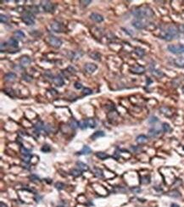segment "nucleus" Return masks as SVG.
<instances>
[{
	"mask_svg": "<svg viewBox=\"0 0 184 207\" xmlns=\"http://www.w3.org/2000/svg\"><path fill=\"white\" fill-rule=\"evenodd\" d=\"M132 14L138 19H144V18H152L155 16V13L149 7H140L137 8L132 10Z\"/></svg>",
	"mask_w": 184,
	"mask_h": 207,
	"instance_id": "f257e3e1",
	"label": "nucleus"
},
{
	"mask_svg": "<svg viewBox=\"0 0 184 207\" xmlns=\"http://www.w3.org/2000/svg\"><path fill=\"white\" fill-rule=\"evenodd\" d=\"M168 50L172 54H184V45L181 44H171L167 47Z\"/></svg>",
	"mask_w": 184,
	"mask_h": 207,
	"instance_id": "f03ea898",
	"label": "nucleus"
},
{
	"mask_svg": "<svg viewBox=\"0 0 184 207\" xmlns=\"http://www.w3.org/2000/svg\"><path fill=\"white\" fill-rule=\"evenodd\" d=\"M48 42L49 44L51 45V46H53V48H59V47H61L62 45V41L59 39V38H56V36H50L48 38Z\"/></svg>",
	"mask_w": 184,
	"mask_h": 207,
	"instance_id": "7ed1b4c3",
	"label": "nucleus"
},
{
	"mask_svg": "<svg viewBox=\"0 0 184 207\" xmlns=\"http://www.w3.org/2000/svg\"><path fill=\"white\" fill-rule=\"evenodd\" d=\"M22 21L27 26H32L35 24V17L31 13L27 12L22 16Z\"/></svg>",
	"mask_w": 184,
	"mask_h": 207,
	"instance_id": "20e7f679",
	"label": "nucleus"
},
{
	"mask_svg": "<svg viewBox=\"0 0 184 207\" xmlns=\"http://www.w3.org/2000/svg\"><path fill=\"white\" fill-rule=\"evenodd\" d=\"M166 32H167V33L169 34V35L171 36V38H172V39H174V38H177V36H178V29L176 27V26H170L166 30Z\"/></svg>",
	"mask_w": 184,
	"mask_h": 207,
	"instance_id": "39448f33",
	"label": "nucleus"
},
{
	"mask_svg": "<svg viewBox=\"0 0 184 207\" xmlns=\"http://www.w3.org/2000/svg\"><path fill=\"white\" fill-rule=\"evenodd\" d=\"M42 7L46 12H53L54 10V5L50 1H42Z\"/></svg>",
	"mask_w": 184,
	"mask_h": 207,
	"instance_id": "423d86ee",
	"label": "nucleus"
},
{
	"mask_svg": "<svg viewBox=\"0 0 184 207\" xmlns=\"http://www.w3.org/2000/svg\"><path fill=\"white\" fill-rule=\"evenodd\" d=\"M130 70L132 73H134V74L140 75V74H143L145 72V68L141 66H134L130 68Z\"/></svg>",
	"mask_w": 184,
	"mask_h": 207,
	"instance_id": "0eeeda50",
	"label": "nucleus"
},
{
	"mask_svg": "<svg viewBox=\"0 0 184 207\" xmlns=\"http://www.w3.org/2000/svg\"><path fill=\"white\" fill-rule=\"evenodd\" d=\"M97 68H98L97 64H93V63H87V64H85V66H84L85 70H86L87 73H90V74H92V73H93L95 72V70H97Z\"/></svg>",
	"mask_w": 184,
	"mask_h": 207,
	"instance_id": "6e6552de",
	"label": "nucleus"
},
{
	"mask_svg": "<svg viewBox=\"0 0 184 207\" xmlns=\"http://www.w3.org/2000/svg\"><path fill=\"white\" fill-rule=\"evenodd\" d=\"M51 28L54 32H62V26L58 21H53L51 23Z\"/></svg>",
	"mask_w": 184,
	"mask_h": 207,
	"instance_id": "1a4fd4ad",
	"label": "nucleus"
},
{
	"mask_svg": "<svg viewBox=\"0 0 184 207\" xmlns=\"http://www.w3.org/2000/svg\"><path fill=\"white\" fill-rule=\"evenodd\" d=\"M90 18L93 20L95 21V22H98V23H100L104 20V17H103L101 14H98V13H93V14H91Z\"/></svg>",
	"mask_w": 184,
	"mask_h": 207,
	"instance_id": "9d476101",
	"label": "nucleus"
},
{
	"mask_svg": "<svg viewBox=\"0 0 184 207\" xmlns=\"http://www.w3.org/2000/svg\"><path fill=\"white\" fill-rule=\"evenodd\" d=\"M53 83H54L55 85H56L57 87H59V88L62 87V86L64 85V83H65V82H64L63 78H62L60 76H54L53 78Z\"/></svg>",
	"mask_w": 184,
	"mask_h": 207,
	"instance_id": "9b49d317",
	"label": "nucleus"
},
{
	"mask_svg": "<svg viewBox=\"0 0 184 207\" xmlns=\"http://www.w3.org/2000/svg\"><path fill=\"white\" fill-rule=\"evenodd\" d=\"M91 152H92V150L90 148V147L87 146V145H84L83 146V148H82V150H80V151L77 153V154L78 155L89 154H91Z\"/></svg>",
	"mask_w": 184,
	"mask_h": 207,
	"instance_id": "f8f14e48",
	"label": "nucleus"
},
{
	"mask_svg": "<svg viewBox=\"0 0 184 207\" xmlns=\"http://www.w3.org/2000/svg\"><path fill=\"white\" fill-rule=\"evenodd\" d=\"M16 78V75L14 72H8L4 76V80L6 82H13Z\"/></svg>",
	"mask_w": 184,
	"mask_h": 207,
	"instance_id": "ddd939ff",
	"label": "nucleus"
},
{
	"mask_svg": "<svg viewBox=\"0 0 184 207\" xmlns=\"http://www.w3.org/2000/svg\"><path fill=\"white\" fill-rule=\"evenodd\" d=\"M132 26H133L135 28H137V29H143V28L145 27L144 23L140 20H137L132 21Z\"/></svg>",
	"mask_w": 184,
	"mask_h": 207,
	"instance_id": "4468645a",
	"label": "nucleus"
},
{
	"mask_svg": "<svg viewBox=\"0 0 184 207\" xmlns=\"http://www.w3.org/2000/svg\"><path fill=\"white\" fill-rule=\"evenodd\" d=\"M20 64H21V66H28V64H30V63L31 62V60L28 57V56H22V57L20 58Z\"/></svg>",
	"mask_w": 184,
	"mask_h": 207,
	"instance_id": "2eb2a0df",
	"label": "nucleus"
},
{
	"mask_svg": "<svg viewBox=\"0 0 184 207\" xmlns=\"http://www.w3.org/2000/svg\"><path fill=\"white\" fill-rule=\"evenodd\" d=\"M76 166H77L78 169L81 170L82 172H84V171H88L89 170V167L87 165V164L82 162V161H77L76 162Z\"/></svg>",
	"mask_w": 184,
	"mask_h": 207,
	"instance_id": "dca6fc26",
	"label": "nucleus"
},
{
	"mask_svg": "<svg viewBox=\"0 0 184 207\" xmlns=\"http://www.w3.org/2000/svg\"><path fill=\"white\" fill-rule=\"evenodd\" d=\"M104 136H105V134H104V132L103 131H97L91 136V139L92 140H96V139L99 138L104 137Z\"/></svg>",
	"mask_w": 184,
	"mask_h": 207,
	"instance_id": "f3484780",
	"label": "nucleus"
},
{
	"mask_svg": "<svg viewBox=\"0 0 184 207\" xmlns=\"http://www.w3.org/2000/svg\"><path fill=\"white\" fill-rule=\"evenodd\" d=\"M8 44L9 45L10 47H12V48H18L19 46V42H18V40L16 39V38H9L8 41Z\"/></svg>",
	"mask_w": 184,
	"mask_h": 207,
	"instance_id": "a211bd4d",
	"label": "nucleus"
},
{
	"mask_svg": "<svg viewBox=\"0 0 184 207\" xmlns=\"http://www.w3.org/2000/svg\"><path fill=\"white\" fill-rule=\"evenodd\" d=\"M174 64L179 68H184V58H177L174 60Z\"/></svg>",
	"mask_w": 184,
	"mask_h": 207,
	"instance_id": "6ab92c4d",
	"label": "nucleus"
},
{
	"mask_svg": "<svg viewBox=\"0 0 184 207\" xmlns=\"http://www.w3.org/2000/svg\"><path fill=\"white\" fill-rule=\"evenodd\" d=\"M136 141H137V143L140 144H145L148 141V138L145 135H139V136H138V138H137Z\"/></svg>",
	"mask_w": 184,
	"mask_h": 207,
	"instance_id": "aec40b11",
	"label": "nucleus"
},
{
	"mask_svg": "<svg viewBox=\"0 0 184 207\" xmlns=\"http://www.w3.org/2000/svg\"><path fill=\"white\" fill-rule=\"evenodd\" d=\"M44 128V125H43V122H37V124L35 125V129H36V131H35V132H37L39 134V132H40V131L42 130V129H43Z\"/></svg>",
	"mask_w": 184,
	"mask_h": 207,
	"instance_id": "412c9836",
	"label": "nucleus"
},
{
	"mask_svg": "<svg viewBox=\"0 0 184 207\" xmlns=\"http://www.w3.org/2000/svg\"><path fill=\"white\" fill-rule=\"evenodd\" d=\"M96 156L98 157V158H99L100 160H104L110 158V155L108 154H106V153L104 152H98L96 153Z\"/></svg>",
	"mask_w": 184,
	"mask_h": 207,
	"instance_id": "4be33fe9",
	"label": "nucleus"
},
{
	"mask_svg": "<svg viewBox=\"0 0 184 207\" xmlns=\"http://www.w3.org/2000/svg\"><path fill=\"white\" fill-rule=\"evenodd\" d=\"M69 126L72 129H76L77 128H79V122L75 119H70L69 122Z\"/></svg>",
	"mask_w": 184,
	"mask_h": 207,
	"instance_id": "5701e85b",
	"label": "nucleus"
},
{
	"mask_svg": "<svg viewBox=\"0 0 184 207\" xmlns=\"http://www.w3.org/2000/svg\"><path fill=\"white\" fill-rule=\"evenodd\" d=\"M167 195L172 198H179L181 196L180 192H178L177 190H172L167 193Z\"/></svg>",
	"mask_w": 184,
	"mask_h": 207,
	"instance_id": "b1692460",
	"label": "nucleus"
},
{
	"mask_svg": "<svg viewBox=\"0 0 184 207\" xmlns=\"http://www.w3.org/2000/svg\"><path fill=\"white\" fill-rule=\"evenodd\" d=\"M160 132L159 130H156L155 128H152L149 131V136L151 138H155L156 136H158L160 134Z\"/></svg>",
	"mask_w": 184,
	"mask_h": 207,
	"instance_id": "393cba45",
	"label": "nucleus"
},
{
	"mask_svg": "<svg viewBox=\"0 0 184 207\" xmlns=\"http://www.w3.org/2000/svg\"><path fill=\"white\" fill-rule=\"evenodd\" d=\"M79 128L81 129H82V130H84V129H87L88 128V125H87V120H82L79 122Z\"/></svg>",
	"mask_w": 184,
	"mask_h": 207,
	"instance_id": "a878e982",
	"label": "nucleus"
},
{
	"mask_svg": "<svg viewBox=\"0 0 184 207\" xmlns=\"http://www.w3.org/2000/svg\"><path fill=\"white\" fill-rule=\"evenodd\" d=\"M162 130H163V132H172V129L168 123L164 122V123L162 124Z\"/></svg>",
	"mask_w": 184,
	"mask_h": 207,
	"instance_id": "bb28decb",
	"label": "nucleus"
},
{
	"mask_svg": "<svg viewBox=\"0 0 184 207\" xmlns=\"http://www.w3.org/2000/svg\"><path fill=\"white\" fill-rule=\"evenodd\" d=\"M82 171L79 169H72L71 171H70V174H71L72 176H75V178H77V176H80L82 175Z\"/></svg>",
	"mask_w": 184,
	"mask_h": 207,
	"instance_id": "cd10ccee",
	"label": "nucleus"
},
{
	"mask_svg": "<svg viewBox=\"0 0 184 207\" xmlns=\"http://www.w3.org/2000/svg\"><path fill=\"white\" fill-rule=\"evenodd\" d=\"M152 74H153L155 76L158 77V78H160V77H162L164 76V73L160 70H152Z\"/></svg>",
	"mask_w": 184,
	"mask_h": 207,
	"instance_id": "c85d7f7f",
	"label": "nucleus"
},
{
	"mask_svg": "<svg viewBox=\"0 0 184 207\" xmlns=\"http://www.w3.org/2000/svg\"><path fill=\"white\" fill-rule=\"evenodd\" d=\"M14 34V38H16L17 40L22 39L23 38H25V34L21 31H16Z\"/></svg>",
	"mask_w": 184,
	"mask_h": 207,
	"instance_id": "c756f323",
	"label": "nucleus"
},
{
	"mask_svg": "<svg viewBox=\"0 0 184 207\" xmlns=\"http://www.w3.org/2000/svg\"><path fill=\"white\" fill-rule=\"evenodd\" d=\"M141 183L143 184H149L150 182V176H143L141 178Z\"/></svg>",
	"mask_w": 184,
	"mask_h": 207,
	"instance_id": "7c9ffc66",
	"label": "nucleus"
},
{
	"mask_svg": "<svg viewBox=\"0 0 184 207\" xmlns=\"http://www.w3.org/2000/svg\"><path fill=\"white\" fill-rule=\"evenodd\" d=\"M89 55H90V57L92 59H93L95 60H100V57H101L100 54L98 53V52H93V53H91Z\"/></svg>",
	"mask_w": 184,
	"mask_h": 207,
	"instance_id": "2f4dec72",
	"label": "nucleus"
},
{
	"mask_svg": "<svg viewBox=\"0 0 184 207\" xmlns=\"http://www.w3.org/2000/svg\"><path fill=\"white\" fill-rule=\"evenodd\" d=\"M4 94H6L7 95H8L9 97H12V98H14V90L11 89V88H5V89L3 90Z\"/></svg>",
	"mask_w": 184,
	"mask_h": 207,
	"instance_id": "473e14b6",
	"label": "nucleus"
},
{
	"mask_svg": "<svg viewBox=\"0 0 184 207\" xmlns=\"http://www.w3.org/2000/svg\"><path fill=\"white\" fill-rule=\"evenodd\" d=\"M94 174H95L96 176L98 178H103L104 176V174H103V171L99 168H95L94 169Z\"/></svg>",
	"mask_w": 184,
	"mask_h": 207,
	"instance_id": "72a5a7b5",
	"label": "nucleus"
},
{
	"mask_svg": "<svg viewBox=\"0 0 184 207\" xmlns=\"http://www.w3.org/2000/svg\"><path fill=\"white\" fill-rule=\"evenodd\" d=\"M87 125H88V128H94L96 126V122H95V120H94V119H92V118H90V119H87Z\"/></svg>",
	"mask_w": 184,
	"mask_h": 207,
	"instance_id": "f704fd0d",
	"label": "nucleus"
},
{
	"mask_svg": "<svg viewBox=\"0 0 184 207\" xmlns=\"http://www.w3.org/2000/svg\"><path fill=\"white\" fill-rule=\"evenodd\" d=\"M135 53L139 56V57H142V56H143L145 54V51L141 48H135Z\"/></svg>",
	"mask_w": 184,
	"mask_h": 207,
	"instance_id": "c9c22d12",
	"label": "nucleus"
},
{
	"mask_svg": "<svg viewBox=\"0 0 184 207\" xmlns=\"http://www.w3.org/2000/svg\"><path fill=\"white\" fill-rule=\"evenodd\" d=\"M54 187L56 188L58 190H62V189H64V188H65V184H64L63 182H57L56 183H55Z\"/></svg>",
	"mask_w": 184,
	"mask_h": 207,
	"instance_id": "e433bc0d",
	"label": "nucleus"
},
{
	"mask_svg": "<svg viewBox=\"0 0 184 207\" xmlns=\"http://www.w3.org/2000/svg\"><path fill=\"white\" fill-rule=\"evenodd\" d=\"M41 150L44 153H48L51 150V148H50V146H49L48 144H44V145L42 147Z\"/></svg>",
	"mask_w": 184,
	"mask_h": 207,
	"instance_id": "4c0bfd02",
	"label": "nucleus"
},
{
	"mask_svg": "<svg viewBox=\"0 0 184 207\" xmlns=\"http://www.w3.org/2000/svg\"><path fill=\"white\" fill-rule=\"evenodd\" d=\"M82 92H83V94L86 95V96L87 95H90V94H93V90L90 89V88H83Z\"/></svg>",
	"mask_w": 184,
	"mask_h": 207,
	"instance_id": "58836bf2",
	"label": "nucleus"
},
{
	"mask_svg": "<svg viewBox=\"0 0 184 207\" xmlns=\"http://www.w3.org/2000/svg\"><path fill=\"white\" fill-rule=\"evenodd\" d=\"M31 154H24V155H23V157H22L23 161H25V163H29V162H30V160H31Z\"/></svg>",
	"mask_w": 184,
	"mask_h": 207,
	"instance_id": "ea45409f",
	"label": "nucleus"
},
{
	"mask_svg": "<svg viewBox=\"0 0 184 207\" xmlns=\"http://www.w3.org/2000/svg\"><path fill=\"white\" fill-rule=\"evenodd\" d=\"M30 152H31V151H30L29 150L25 148V147H23V146H21V147H20V153L23 155H24V154H31Z\"/></svg>",
	"mask_w": 184,
	"mask_h": 207,
	"instance_id": "a19ab883",
	"label": "nucleus"
},
{
	"mask_svg": "<svg viewBox=\"0 0 184 207\" xmlns=\"http://www.w3.org/2000/svg\"><path fill=\"white\" fill-rule=\"evenodd\" d=\"M22 77H23V80H25V82H31V80H32V76H31L28 74H23Z\"/></svg>",
	"mask_w": 184,
	"mask_h": 207,
	"instance_id": "79ce46f5",
	"label": "nucleus"
},
{
	"mask_svg": "<svg viewBox=\"0 0 184 207\" xmlns=\"http://www.w3.org/2000/svg\"><path fill=\"white\" fill-rule=\"evenodd\" d=\"M159 122V119H158L156 116H151V117L149 119V122L150 124H154V123H155V122Z\"/></svg>",
	"mask_w": 184,
	"mask_h": 207,
	"instance_id": "37998d69",
	"label": "nucleus"
},
{
	"mask_svg": "<svg viewBox=\"0 0 184 207\" xmlns=\"http://www.w3.org/2000/svg\"><path fill=\"white\" fill-rule=\"evenodd\" d=\"M8 18L6 16H4V14H1L0 16V21H1V23H6L8 21Z\"/></svg>",
	"mask_w": 184,
	"mask_h": 207,
	"instance_id": "c03bdc74",
	"label": "nucleus"
},
{
	"mask_svg": "<svg viewBox=\"0 0 184 207\" xmlns=\"http://www.w3.org/2000/svg\"><path fill=\"white\" fill-rule=\"evenodd\" d=\"M30 178H31V180L33 181V182H37V181H40V178H38L37 175H35V174H32V175L30 176Z\"/></svg>",
	"mask_w": 184,
	"mask_h": 207,
	"instance_id": "a18cd8bd",
	"label": "nucleus"
},
{
	"mask_svg": "<svg viewBox=\"0 0 184 207\" xmlns=\"http://www.w3.org/2000/svg\"><path fill=\"white\" fill-rule=\"evenodd\" d=\"M80 3L82 4L83 6H87L92 3V1L91 0H81Z\"/></svg>",
	"mask_w": 184,
	"mask_h": 207,
	"instance_id": "49530a36",
	"label": "nucleus"
},
{
	"mask_svg": "<svg viewBox=\"0 0 184 207\" xmlns=\"http://www.w3.org/2000/svg\"><path fill=\"white\" fill-rule=\"evenodd\" d=\"M74 87L76 89H82V83H80V82H75L74 84Z\"/></svg>",
	"mask_w": 184,
	"mask_h": 207,
	"instance_id": "de8ad7c7",
	"label": "nucleus"
},
{
	"mask_svg": "<svg viewBox=\"0 0 184 207\" xmlns=\"http://www.w3.org/2000/svg\"><path fill=\"white\" fill-rule=\"evenodd\" d=\"M66 72H69L70 74H75L76 73V70L74 69V67H72V66H69V67L67 68V70Z\"/></svg>",
	"mask_w": 184,
	"mask_h": 207,
	"instance_id": "09e8293b",
	"label": "nucleus"
},
{
	"mask_svg": "<svg viewBox=\"0 0 184 207\" xmlns=\"http://www.w3.org/2000/svg\"><path fill=\"white\" fill-rule=\"evenodd\" d=\"M132 191L133 192V193H135V194H138V193H140L141 192V188H132Z\"/></svg>",
	"mask_w": 184,
	"mask_h": 207,
	"instance_id": "8fccbe9b",
	"label": "nucleus"
},
{
	"mask_svg": "<svg viewBox=\"0 0 184 207\" xmlns=\"http://www.w3.org/2000/svg\"><path fill=\"white\" fill-rule=\"evenodd\" d=\"M8 45V42H1V52H3V48L5 49Z\"/></svg>",
	"mask_w": 184,
	"mask_h": 207,
	"instance_id": "3c124183",
	"label": "nucleus"
},
{
	"mask_svg": "<svg viewBox=\"0 0 184 207\" xmlns=\"http://www.w3.org/2000/svg\"><path fill=\"white\" fill-rule=\"evenodd\" d=\"M178 31L181 32H184V24L179 26H178Z\"/></svg>",
	"mask_w": 184,
	"mask_h": 207,
	"instance_id": "603ef678",
	"label": "nucleus"
},
{
	"mask_svg": "<svg viewBox=\"0 0 184 207\" xmlns=\"http://www.w3.org/2000/svg\"><path fill=\"white\" fill-rule=\"evenodd\" d=\"M50 91H51L50 92H51V94H53V95H56V94H58V92H56V90H54V89H51Z\"/></svg>",
	"mask_w": 184,
	"mask_h": 207,
	"instance_id": "864d4df0",
	"label": "nucleus"
},
{
	"mask_svg": "<svg viewBox=\"0 0 184 207\" xmlns=\"http://www.w3.org/2000/svg\"><path fill=\"white\" fill-rule=\"evenodd\" d=\"M171 207H180L178 206V204H175V203H173V204H172V206H171Z\"/></svg>",
	"mask_w": 184,
	"mask_h": 207,
	"instance_id": "5fc2aeb1",
	"label": "nucleus"
},
{
	"mask_svg": "<svg viewBox=\"0 0 184 207\" xmlns=\"http://www.w3.org/2000/svg\"><path fill=\"white\" fill-rule=\"evenodd\" d=\"M0 206H1V207H7V206H6V204H4V203H3V202H1V203H0Z\"/></svg>",
	"mask_w": 184,
	"mask_h": 207,
	"instance_id": "6e6d98bb",
	"label": "nucleus"
},
{
	"mask_svg": "<svg viewBox=\"0 0 184 207\" xmlns=\"http://www.w3.org/2000/svg\"><path fill=\"white\" fill-rule=\"evenodd\" d=\"M183 91H184V88H183Z\"/></svg>",
	"mask_w": 184,
	"mask_h": 207,
	"instance_id": "4d7b16f0",
	"label": "nucleus"
},
{
	"mask_svg": "<svg viewBox=\"0 0 184 207\" xmlns=\"http://www.w3.org/2000/svg\"><path fill=\"white\" fill-rule=\"evenodd\" d=\"M183 150H184V147H183Z\"/></svg>",
	"mask_w": 184,
	"mask_h": 207,
	"instance_id": "13d9d810",
	"label": "nucleus"
}]
</instances>
